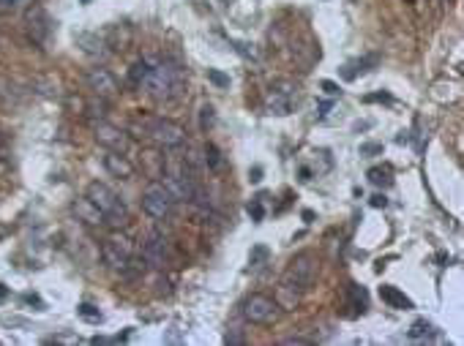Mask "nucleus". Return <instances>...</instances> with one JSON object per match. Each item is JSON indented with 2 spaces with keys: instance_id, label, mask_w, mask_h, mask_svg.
I'll use <instances>...</instances> for the list:
<instances>
[{
  "instance_id": "f8f14e48",
  "label": "nucleus",
  "mask_w": 464,
  "mask_h": 346,
  "mask_svg": "<svg viewBox=\"0 0 464 346\" xmlns=\"http://www.w3.org/2000/svg\"><path fill=\"white\" fill-rule=\"evenodd\" d=\"M161 185L170 191L172 202H188V199H194V194H197L191 180L183 178V175H161Z\"/></svg>"
},
{
  "instance_id": "423d86ee",
  "label": "nucleus",
  "mask_w": 464,
  "mask_h": 346,
  "mask_svg": "<svg viewBox=\"0 0 464 346\" xmlns=\"http://www.w3.org/2000/svg\"><path fill=\"white\" fill-rule=\"evenodd\" d=\"M293 106H295L293 85H287V82L271 85V91L265 96V112H268V115H273V118H287V115L293 112Z\"/></svg>"
},
{
  "instance_id": "473e14b6",
  "label": "nucleus",
  "mask_w": 464,
  "mask_h": 346,
  "mask_svg": "<svg viewBox=\"0 0 464 346\" xmlns=\"http://www.w3.org/2000/svg\"><path fill=\"white\" fill-rule=\"evenodd\" d=\"M317 109H320V112H317V118H325V115L333 109V101H320V106H317Z\"/></svg>"
},
{
  "instance_id": "5701e85b",
  "label": "nucleus",
  "mask_w": 464,
  "mask_h": 346,
  "mask_svg": "<svg viewBox=\"0 0 464 346\" xmlns=\"http://www.w3.org/2000/svg\"><path fill=\"white\" fill-rule=\"evenodd\" d=\"M148 63H137L134 68H131V74H128V79H131V85H142V79H145V74H148Z\"/></svg>"
},
{
  "instance_id": "e433bc0d",
  "label": "nucleus",
  "mask_w": 464,
  "mask_h": 346,
  "mask_svg": "<svg viewBox=\"0 0 464 346\" xmlns=\"http://www.w3.org/2000/svg\"><path fill=\"white\" fill-rule=\"evenodd\" d=\"M6 295H9V289L0 284V300H6Z\"/></svg>"
},
{
  "instance_id": "7ed1b4c3",
  "label": "nucleus",
  "mask_w": 464,
  "mask_h": 346,
  "mask_svg": "<svg viewBox=\"0 0 464 346\" xmlns=\"http://www.w3.org/2000/svg\"><path fill=\"white\" fill-rule=\"evenodd\" d=\"M85 196H88L93 205L99 208V213L107 218L109 224H123L126 218H128V208H126V202L115 194L109 185H104V183H91Z\"/></svg>"
},
{
  "instance_id": "1a4fd4ad",
  "label": "nucleus",
  "mask_w": 464,
  "mask_h": 346,
  "mask_svg": "<svg viewBox=\"0 0 464 346\" xmlns=\"http://www.w3.org/2000/svg\"><path fill=\"white\" fill-rule=\"evenodd\" d=\"M93 136H96V142H99L104 151L126 153V148H128V136H126V131H121L118 126H109V123H96V126H93Z\"/></svg>"
},
{
  "instance_id": "c756f323",
  "label": "nucleus",
  "mask_w": 464,
  "mask_h": 346,
  "mask_svg": "<svg viewBox=\"0 0 464 346\" xmlns=\"http://www.w3.org/2000/svg\"><path fill=\"white\" fill-rule=\"evenodd\" d=\"M281 344H284V346H309L311 341H309V338H303V335H293V338H284Z\"/></svg>"
},
{
  "instance_id": "6e6552de",
  "label": "nucleus",
  "mask_w": 464,
  "mask_h": 346,
  "mask_svg": "<svg viewBox=\"0 0 464 346\" xmlns=\"http://www.w3.org/2000/svg\"><path fill=\"white\" fill-rule=\"evenodd\" d=\"M142 210L148 213L151 218H164L172 210V196L161 183H151L142 194Z\"/></svg>"
},
{
  "instance_id": "4be33fe9",
  "label": "nucleus",
  "mask_w": 464,
  "mask_h": 346,
  "mask_svg": "<svg viewBox=\"0 0 464 346\" xmlns=\"http://www.w3.org/2000/svg\"><path fill=\"white\" fill-rule=\"evenodd\" d=\"M77 311H79V316H82V319H88V322H101V319H104V316H101V311H99V308H93V305H88V302H82Z\"/></svg>"
},
{
  "instance_id": "7c9ffc66",
  "label": "nucleus",
  "mask_w": 464,
  "mask_h": 346,
  "mask_svg": "<svg viewBox=\"0 0 464 346\" xmlns=\"http://www.w3.org/2000/svg\"><path fill=\"white\" fill-rule=\"evenodd\" d=\"M374 153H383V145H360V156H374Z\"/></svg>"
},
{
  "instance_id": "cd10ccee",
  "label": "nucleus",
  "mask_w": 464,
  "mask_h": 346,
  "mask_svg": "<svg viewBox=\"0 0 464 346\" xmlns=\"http://www.w3.org/2000/svg\"><path fill=\"white\" fill-rule=\"evenodd\" d=\"M331 98H336V96H341V88L336 85V82H331V79H323V85H320Z\"/></svg>"
},
{
  "instance_id": "9b49d317",
  "label": "nucleus",
  "mask_w": 464,
  "mask_h": 346,
  "mask_svg": "<svg viewBox=\"0 0 464 346\" xmlns=\"http://www.w3.org/2000/svg\"><path fill=\"white\" fill-rule=\"evenodd\" d=\"M85 82H88V88H91L96 96H101V98H109V96L118 93V79H115V74L107 71V68H91L88 76H85Z\"/></svg>"
},
{
  "instance_id": "a878e982",
  "label": "nucleus",
  "mask_w": 464,
  "mask_h": 346,
  "mask_svg": "<svg viewBox=\"0 0 464 346\" xmlns=\"http://www.w3.org/2000/svg\"><path fill=\"white\" fill-rule=\"evenodd\" d=\"M213 118H216V115H213V106H211V104L202 106V109H200V126H202V131L213 126Z\"/></svg>"
},
{
  "instance_id": "f03ea898",
  "label": "nucleus",
  "mask_w": 464,
  "mask_h": 346,
  "mask_svg": "<svg viewBox=\"0 0 464 346\" xmlns=\"http://www.w3.org/2000/svg\"><path fill=\"white\" fill-rule=\"evenodd\" d=\"M181 85H183L181 68L172 66V63H158V66H151V68H148V74H145V79H142L139 88H145V91L151 93L153 98H158V101H167L172 96H178Z\"/></svg>"
},
{
  "instance_id": "c9c22d12",
  "label": "nucleus",
  "mask_w": 464,
  "mask_h": 346,
  "mask_svg": "<svg viewBox=\"0 0 464 346\" xmlns=\"http://www.w3.org/2000/svg\"><path fill=\"white\" fill-rule=\"evenodd\" d=\"M16 6V0H0V9H3V11H9V9H14Z\"/></svg>"
},
{
  "instance_id": "9d476101",
  "label": "nucleus",
  "mask_w": 464,
  "mask_h": 346,
  "mask_svg": "<svg viewBox=\"0 0 464 346\" xmlns=\"http://www.w3.org/2000/svg\"><path fill=\"white\" fill-rule=\"evenodd\" d=\"M49 16H46L44 6H31L28 14H25V28H28V36H31L36 44H44L46 36H49Z\"/></svg>"
},
{
  "instance_id": "6ab92c4d",
  "label": "nucleus",
  "mask_w": 464,
  "mask_h": 346,
  "mask_svg": "<svg viewBox=\"0 0 464 346\" xmlns=\"http://www.w3.org/2000/svg\"><path fill=\"white\" fill-rule=\"evenodd\" d=\"M366 178H369V183L371 185H377V188H388V185H390V169H388V166H374V169H369V175H366Z\"/></svg>"
},
{
  "instance_id": "ddd939ff",
  "label": "nucleus",
  "mask_w": 464,
  "mask_h": 346,
  "mask_svg": "<svg viewBox=\"0 0 464 346\" xmlns=\"http://www.w3.org/2000/svg\"><path fill=\"white\" fill-rule=\"evenodd\" d=\"M142 259L151 268H164V262H167V240L161 235H151L148 240L142 243Z\"/></svg>"
},
{
  "instance_id": "f3484780",
  "label": "nucleus",
  "mask_w": 464,
  "mask_h": 346,
  "mask_svg": "<svg viewBox=\"0 0 464 346\" xmlns=\"http://www.w3.org/2000/svg\"><path fill=\"white\" fill-rule=\"evenodd\" d=\"M74 213H77L85 224H101V221H104V215L99 213V208L93 205L88 196H85V199H79L77 205H74Z\"/></svg>"
},
{
  "instance_id": "c85d7f7f",
  "label": "nucleus",
  "mask_w": 464,
  "mask_h": 346,
  "mask_svg": "<svg viewBox=\"0 0 464 346\" xmlns=\"http://www.w3.org/2000/svg\"><path fill=\"white\" fill-rule=\"evenodd\" d=\"M235 49H238L243 58H251V61H257V52H254V49H248V44H243V41H235Z\"/></svg>"
},
{
  "instance_id": "39448f33",
  "label": "nucleus",
  "mask_w": 464,
  "mask_h": 346,
  "mask_svg": "<svg viewBox=\"0 0 464 346\" xmlns=\"http://www.w3.org/2000/svg\"><path fill=\"white\" fill-rule=\"evenodd\" d=\"M101 256H104V262H107L109 268H115V270H126L128 265H131V256H134V243L131 238H126V235H109L104 245H101Z\"/></svg>"
},
{
  "instance_id": "393cba45",
  "label": "nucleus",
  "mask_w": 464,
  "mask_h": 346,
  "mask_svg": "<svg viewBox=\"0 0 464 346\" xmlns=\"http://www.w3.org/2000/svg\"><path fill=\"white\" fill-rule=\"evenodd\" d=\"M263 199H265V196H257V199H254V202H251V205H248V215H251V218H254V221H263V218H265Z\"/></svg>"
},
{
  "instance_id": "aec40b11",
  "label": "nucleus",
  "mask_w": 464,
  "mask_h": 346,
  "mask_svg": "<svg viewBox=\"0 0 464 346\" xmlns=\"http://www.w3.org/2000/svg\"><path fill=\"white\" fill-rule=\"evenodd\" d=\"M268 245H254L251 248V256H248V270H260L265 265V259H268Z\"/></svg>"
},
{
  "instance_id": "2f4dec72",
  "label": "nucleus",
  "mask_w": 464,
  "mask_h": 346,
  "mask_svg": "<svg viewBox=\"0 0 464 346\" xmlns=\"http://www.w3.org/2000/svg\"><path fill=\"white\" fill-rule=\"evenodd\" d=\"M369 205H371V208H385V205H388V199H385V196H383V194H374V196H371V199H369Z\"/></svg>"
},
{
  "instance_id": "412c9836",
  "label": "nucleus",
  "mask_w": 464,
  "mask_h": 346,
  "mask_svg": "<svg viewBox=\"0 0 464 346\" xmlns=\"http://www.w3.org/2000/svg\"><path fill=\"white\" fill-rule=\"evenodd\" d=\"M429 335H434V327L426 322V319H418L415 325L410 327V338H415V341L418 338H429Z\"/></svg>"
},
{
  "instance_id": "72a5a7b5",
  "label": "nucleus",
  "mask_w": 464,
  "mask_h": 346,
  "mask_svg": "<svg viewBox=\"0 0 464 346\" xmlns=\"http://www.w3.org/2000/svg\"><path fill=\"white\" fill-rule=\"evenodd\" d=\"M248 178H251V183H260V180H263V169H260V166H254V169L248 172Z\"/></svg>"
},
{
  "instance_id": "20e7f679",
  "label": "nucleus",
  "mask_w": 464,
  "mask_h": 346,
  "mask_svg": "<svg viewBox=\"0 0 464 346\" xmlns=\"http://www.w3.org/2000/svg\"><path fill=\"white\" fill-rule=\"evenodd\" d=\"M320 262L314 254H298L284 270V289H309L317 281Z\"/></svg>"
},
{
  "instance_id": "b1692460",
  "label": "nucleus",
  "mask_w": 464,
  "mask_h": 346,
  "mask_svg": "<svg viewBox=\"0 0 464 346\" xmlns=\"http://www.w3.org/2000/svg\"><path fill=\"white\" fill-rule=\"evenodd\" d=\"M208 79H211L216 88H230V76L221 74L218 68H208Z\"/></svg>"
},
{
  "instance_id": "4468645a",
  "label": "nucleus",
  "mask_w": 464,
  "mask_h": 346,
  "mask_svg": "<svg viewBox=\"0 0 464 346\" xmlns=\"http://www.w3.org/2000/svg\"><path fill=\"white\" fill-rule=\"evenodd\" d=\"M104 169H107L112 178H121V180L134 175V164L118 151H104Z\"/></svg>"
},
{
  "instance_id": "dca6fc26",
  "label": "nucleus",
  "mask_w": 464,
  "mask_h": 346,
  "mask_svg": "<svg viewBox=\"0 0 464 346\" xmlns=\"http://www.w3.org/2000/svg\"><path fill=\"white\" fill-rule=\"evenodd\" d=\"M377 63H380L377 55H366V58H358V61H353V63H344V66H341V76H344V79H355L358 74H369Z\"/></svg>"
},
{
  "instance_id": "4c0bfd02",
  "label": "nucleus",
  "mask_w": 464,
  "mask_h": 346,
  "mask_svg": "<svg viewBox=\"0 0 464 346\" xmlns=\"http://www.w3.org/2000/svg\"><path fill=\"white\" fill-rule=\"evenodd\" d=\"M82 3H91V0H82Z\"/></svg>"
},
{
  "instance_id": "bb28decb",
  "label": "nucleus",
  "mask_w": 464,
  "mask_h": 346,
  "mask_svg": "<svg viewBox=\"0 0 464 346\" xmlns=\"http://www.w3.org/2000/svg\"><path fill=\"white\" fill-rule=\"evenodd\" d=\"M205 158H208V164L213 166V169H218V166H221V156H218L216 145H208V148H205Z\"/></svg>"
},
{
  "instance_id": "a211bd4d",
  "label": "nucleus",
  "mask_w": 464,
  "mask_h": 346,
  "mask_svg": "<svg viewBox=\"0 0 464 346\" xmlns=\"http://www.w3.org/2000/svg\"><path fill=\"white\" fill-rule=\"evenodd\" d=\"M347 292H350V300H353V305H355L358 311L363 314L366 308H369V295H366V289L358 284H350L347 286Z\"/></svg>"
},
{
  "instance_id": "f257e3e1",
  "label": "nucleus",
  "mask_w": 464,
  "mask_h": 346,
  "mask_svg": "<svg viewBox=\"0 0 464 346\" xmlns=\"http://www.w3.org/2000/svg\"><path fill=\"white\" fill-rule=\"evenodd\" d=\"M131 131H137V136H145L156 142L158 148L170 151V148H181L186 142V131L172 121H164V118H139V121L131 123Z\"/></svg>"
},
{
  "instance_id": "f704fd0d",
  "label": "nucleus",
  "mask_w": 464,
  "mask_h": 346,
  "mask_svg": "<svg viewBox=\"0 0 464 346\" xmlns=\"http://www.w3.org/2000/svg\"><path fill=\"white\" fill-rule=\"evenodd\" d=\"M366 101H390L388 93H377V96H366Z\"/></svg>"
},
{
  "instance_id": "2eb2a0df",
  "label": "nucleus",
  "mask_w": 464,
  "mask_h": 346,
  "mask_svg": "<svg viewBox=\"0 0 464 346\" xmlns=\"http://www.w3.org/2000/svg\"><path fill=\"white\" fill-rule=\"evenodd\" d=\"M380 297H383V302L385 305H390V308H396V311H413L415 308V302L410 300L407 295H404L399 286H380Z\"/></svg>"
},
{
  "instance_id": "0eeeda50",
  "label": "nucleus",
  "mask_w": 464,
  "mask_h": 346,
  "mask_svg": "<svg viewBox=\"0 0 464 346\" xmlns=\"http://www.w3.org/2000/svg\"><path fill=\"white\" fill-rule=\"evenodd\" d=\"M243 316L254 325H271L278 316V305L265 295H248L243 300Z\"/></svg>"
}]
</instances>
